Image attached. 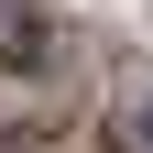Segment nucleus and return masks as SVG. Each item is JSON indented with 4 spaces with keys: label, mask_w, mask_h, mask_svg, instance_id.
<instances>
[{
    "label": "nucleus",
    "mask_w": 153,
    "mask_h": 153,
    "mask_svg": "<svg viewBox=\"0 0 153 153\" xmlns=\"http://www.w3.org/2000/svg\"><path fill=\"white\" fill-rule=\"evenodd\" d=\"M120 142H131V153H153V88L131 99V120H120Z\"/></svg>",
    "instance_id": "f03ea898"
},
{
    "label": "nucleus",
    "mask_w": 153,
    "mask_h": 153,
    "mask_svg": "<svg viewBox=\"0 0 153 153\" xmlns=\"http://www.w3.org/2000/svg\"><path fill=\"white\" fill-rule=\"evenodd\" d=\"M33 22H44V0H0V66H22V44H33Z\"/></svg>",
    "instance_id": "f257e3e1"
}]
</instances>
